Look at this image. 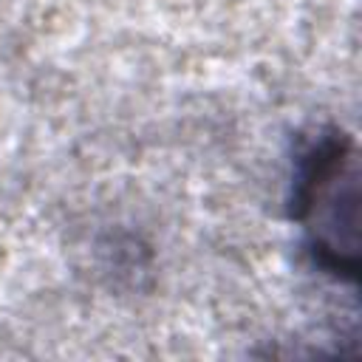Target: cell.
I'll return each mask as SVG.
<instances>
[{
    "label": "cell",
    "mask_w": 362,
    "mask_h": 362,
    "mask_svg": "<svg viewBox=\"0 0 362 362\" xmlns=\"http://www.w3.org/2000/svg\"><path fill=\"white\" fill-rule=\"evenodd\" d=\"M288 206L311 263L334 280L356 283L359 167L351 136L331 127L297 153Z\"/></svg>",
    "instance_id": "1"
}]
</instances>
